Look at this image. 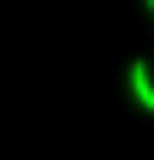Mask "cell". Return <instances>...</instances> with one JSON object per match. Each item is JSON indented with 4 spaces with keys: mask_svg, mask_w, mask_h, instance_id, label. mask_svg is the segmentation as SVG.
Instances as JSON below:
<instances>
[{
    "mask_svg": "<svg viewBox=\"0 0 154 160\" xmlns=\"http://www.w3.org/2000/svg\"><path fill=\"white\" fill-rule=\"evenodd\" d=\"M125 89H131V101H137L142 113H154V65L148 59H131V65H125Z\"/></svg>",
    "mask_w": 154,
    "mask_h": 160,
    "instance_id": "obj_1",
    "label": "cell"
},
{
    "mask_svg": "<svg viewBox=\"0 0 154 160\" xmlns=\"http://www.w3.org/2000/svg\"><path fill=\"white\" fill-rule=\"evenodd\" d=\"M142 6H148V18H154V0H142Z\"/></svg>",
    "mask_w": 154,
    "mask_h": 160,
    "instance_id": "obj_2",
    "label": "cell"
}]
</instances>
